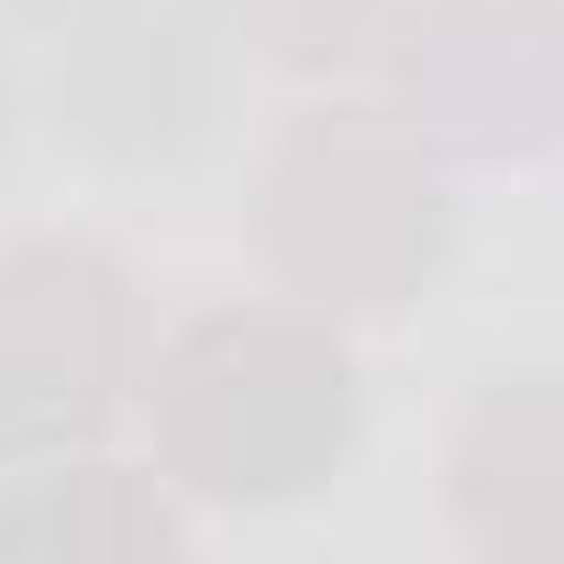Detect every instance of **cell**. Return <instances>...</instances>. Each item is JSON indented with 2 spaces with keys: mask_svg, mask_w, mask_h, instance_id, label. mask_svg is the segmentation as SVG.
Returning a JSON list of instances; mask_svg holds the SVG:
<instances>
[{
  "mask_svg": "<svg viewBox=\"0 0 564 564\" xmlns=\"http://www.w3.org/2000/svg\"><path fill=\"white\" fill-rule=\"evenodd\" d=\"M144 410H155V465L188 498L276 509L355 454L366 388L333 322L311 311H210L166 355H144Z\"/></svg>",
  "mask_w": 564,
  "mask_h": 564,
  "instance_id": "6da1fadb",
  "label": "cell"
},
{
  "mask_svg": "<svg viewBox=\"0 0 564 564\" xmlns=\"http://www.w3.org/2000/svg\"><path fill=\"white\" fill-rule=\"evenodd\" d=\"M265 265L311 311H399L454 254L443 155L366 100H322L265 155Z\"/></svg>",
  "mask_w": 564,
  "mask_h": 564,
  "instance_id": "7a4b0ae2",
  "label": "cell"
},
{
  "mask_svg": "<svg viewBox=\"0 0 564 564\" xmlns=\"http://www.w3.org/2000/svg\"><path fill=\"white\" fill-rule=\"evenodd\" d=\"M144 300L100 243L0 254V465H45L100 443L144 399Z\"/></svg>",
  "mask_w": 564,
  "mask_h": 564,
  "instance_id": "3957f363",
  "label": "cell"
},
{
  "mask_svg": "<svg viewBox=\"0 0 564 564\" xmlns=\"http://www.w3.org/2000/svg\"><path fill=\"white\" fill-rule=\"evenodd\" d=\"M388 111L454 166H531L564 144V12L553 0H399Z\"/></svg>",
  "mask_w": 564,
  "mask_h": 564,
  "instance_id": "277c9868",
  "label": "cell"
},
{
  "mask_svg": "<svg viewBox=\"0 0 564 564\" xmlns=\"http://www.w3.org/2000/svg\"><path fill=\"white\" fill-rule=\"evenodd\" d=\"M221 12L210 0H89L56 34V122L111 166H177L221 122Z\"/></svg>",
  "mask_w": 564,
  "mask_h": 564,
  "instance_id": "5b68a950",
  "label": "cell"
},
{
  "mask_svg": "<svg viewBox=\"0 0 564 564\" xmlns=\"http://www.w3.org/2000/svg\"><path fill=\"white\" fill-rule=\"evenodd\" d=\"M454 531L487 564H564V377H509L465 410Z\"/></svg>",
  "mask_w": 564,
  "mask_h": 564,
  "instance_id": "8992f818",
  "label": "cell"
},
{
  "mask_svg": "<svg viewBox=\"0 0 564 564\" xmlns=\"http://www.w3.org/2000/svg\"><path fill=\"white\" fill-rule=\"evenodd\" d=\"M144 553H177V498L144 465H100L89 443L45 454L0 498V564H144Z\"/></svg>",
  "mask_w": 564,
  "mask_h": 564,
  "instance_id": "52a82bcc",
  "label": "cell"
},
{
  "mask_svg": "<svg viewBox=\"0 0 564 564\" xmlns=\"http://www.w3.org/2000/svg\"><path fill=\"white\" fill-rule=\"evenodd\" d=\"M388 12H399V0H221V34H243L265 67L333 78V67H355V56L388 45Z\"/></svg>",
  "mask_w": 564,
  "mask_h": 564,
  "instance_id": "ba28073f",
  "label": "cell"
},
{
  "mask_svg": "<svg viewBox=\"0 0 564 564\" xmlns=\"http://www.w3.org/2000/svg\"><path fill=\"white\" fill-rule=\"evenodd\" d=\"M89 0H0V34H67Z\"/></svg>",
  "mask_w": 564,
  "mask_h": 564,
  "instance_id": "9c48e42d",
  "label": "cell"
},
{
  "mask_svg": "<svg viewBox=\"0 0 564 564\" xmlns=\"http://www.w3.org/2000/svg\"><path fill=\"white\" fill-rule=\"evenodd\" d=\"M0 144H12V78H0Z\"/></svg>",
  "mask_w": 564,
  "mask_h": 564,
  "instance_id": "30bf717a",
  "label": "cell"
},
{
  "mask_svg": "<svg viewBox=\"0 0 564 564\" xmlns=\"http://www.w3.org/2000/svg\"><path fill=\"white\" fill-rule=\"evenodd\" d=\"M553 12H564V0H553Z\"/></svg>",
  "mask_w": 564,
  "mask_h": 564,
  "instance_id": "8fae6325",
  "label": "cell"
}]
</instances>
